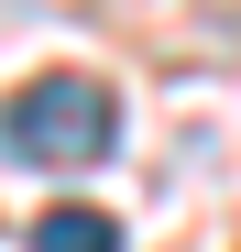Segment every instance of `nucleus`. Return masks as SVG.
Instances as JSON below:
<instances>
[{"label": "nucleus", "instance_id": "obj_1", "mask_svg": "<svg viewBox=\"0 0 241 252\" xmlns=\"http://www.w3.org/2000/svg\"><path fill=\"white\" fill-rule=\"evenodd\" d=\"M0 154H11V164H44V176H77V164L120 154V99L99 88V77H77V66L22 77V88L0 99Z\"/></svg>", "mask_w": 241, "mask_h": 252}, {"label": "nucleus", "instance_id": "obj_2", "mask_svg": "<svg viewBox=\"0 0 241 252\" xmlns=\"http://www.w3.org/2000/svg\"><path fill=\"white\" fill-rule=\"evenodd\" d=\"M33 252H120V220L110 208H44L33 220Z\"/></svg>", "mask_w": 241, "mask_h": 252}]
</instances>
